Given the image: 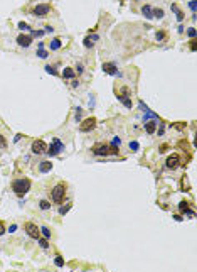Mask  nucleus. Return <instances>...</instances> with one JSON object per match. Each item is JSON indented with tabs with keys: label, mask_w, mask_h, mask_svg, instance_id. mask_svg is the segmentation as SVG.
<instances>
[{
	"label": "nucleus",
	"mask_w": 197,
	"mask_h": 272,
	"mask_svg": "<svg viewBox=\"0 0 197 272\" xmlns=\"http://www.w3.org/2000/svg\"><path fill=\"white\" fill-rule=\"evenodd\" d=\"M116 146H108V144H94L93 146V154L96 155H109V154H118Z\"/></svg>",
	"instance_id": "1"
},
{
	"label": "nucleus",
	"mask_w": 197,
	"mask_h": 272,
	"mask_svg": "<svg viewBox=\"0 0 197 272\" xmlns=\"http://www.w3.org/2000/svg\"><path fill=\"white\" fill-rule=\"evenodd\" d=\"M12 189H14L15 194L22 196V194H25L30 189V181L29 179H15V181L12 183Z\"/></svg>",
	"instance_id": "2"
},
{
	"label": "nucleus",
	"mask_w": 197,
	"mask_h": 272,
	"mask_svg": "<svg viewBox=\"0 0 197 272\" xmlns=\"http://www.w3.org/2000/svg\"><path fill=\"white\" fill-rule=\"evenodd\" d=\"M66 188H68V186L64 184V183H61V184H57L52 189V200H54L56 203H61V201L64 200V196H66Z\"/></svg>",
	"instance_id": "3"
},
{
	"label": "nucleus",
	"mask_w": 197,
	"mask_h": 272,
	"mask_svg": "<svg viewBox=\"0 0 197 272\" xmlns=\"http://www.w3.org/2000/svg\"><path fill=\"white\" fill-rule=\"evenodd\" d=\"M62 149H64V144L61 142L59 139H52V142H51V146L47 147V150H46V152H47L51 157H54V155L59 154Z\"/></svg>",
	"instance_id": "4"
},
{
	"label": "nucleus",
	"mask_w": 197,
	"mask_h": 272,
	"mask_svg": "<svg viewBox=\"0 0 197 272\" xmlns=\"http://www.w3.org/2000/svg\"><path fill=\"white\" fill-rule=\"evenodd\" d=\"M94 127H96V118H94V117H89V118L83 120V122L79 124V130H81V132H91Z\"/></svg>",
	"instance_id": "5"
},
{
	"label": "nucleus",
	"mask_w": 197,
	"mask_h": 272,
	"mask_svg": "<svg viewBox=\"0 0 197 272\" xmlns=\"http://www.w3.org/2000/svg\"><path fill=\"white\" fill-rule=\"evenodd\" d=\"M49 12H51L49 3H40L37 7H34V15H37V17H44V15H47Z\"/></svg>",
	"instance_id": "6"
},
{
	"label": "nucleus",
	"mask_w": 197,
	"mask_h": 272,
	"mask_svg": "<svg viewBox=\"0 0 197 272\" xmlns=\"http://www.w3.org/2000/svg\"><path fill=\"white\" fill-rule=\"evenodd\" d=\"M24 228H25V232H27V235L29 237H32V238H39V233L40 230L36 226L34 223H30V222H27V223L24 225Z\"/></svg>",
	"instance_id": "7"
},
{
	"label": "nucleus",
	"mask_w": 197,
	"mask_h": 272,
	"mask_svg": "<svg viewBox=\"0 0 197 272\" xmlns=\"http://www.w3.org/2000/svg\"><path fill=\"white\" fill-rule=\"evenodd\" d=\"M103 71L106 75H111V76H121V73L118 71V68L113 63H103Z\"/></svg>",
	"instance_id": "8"
},
{
	"label": "nucleus",
	"mask_w": 197,
	"mask_h": 272,
	"mask_svg": "<svg viewBox=\"0 0 197 272\" xmlns=\"http://www.w3.org/2000/svg\"><path fill=\"white\" fill-rule=\"evenodd\" d=\"M46 150H47V144L44 140H36L32 144V152L34 154H44Z\"/></svg>",
	"instance_id": "9"
},
{
	"label": "nucleus",
	"mask_w": 197,
	"mask_h": 272,
	"mask_svg": "<svg viewBox=\"0 0 197 272\" xmlns=\"http://www.w3.org/2000/svg\"><path fill=\"white\" fill-rule=\"evenodd\" d=\"M179 162H180V157H179L177 154H172L167 157V162H165V166H167L168 169H175L179 166Z\"/></svg>",
	"instance_id": "10"
},
{
	"label": "nucleus",
	"mask_w": 197,
	"mask_h": 272,
	"mask_svg": "<svg viewBox=\"0 0 197 272\" xmlns=\"http://www.w3.org/2000/svg\"><path fill=\"white\" fill-rule=\"evenodd\" d=\"M17 44L22 46V48H29L32 44V36H25V34H20L17 37Z\"/></svg>",
	"instance_id": "11"
},
{
	"label": "nucleus",
	"mask_w": 197,
	"mask_h": 272,
	"mask_svg": "<svg viewBox=\"0 0 197 272\" xmlns=\"http://www.w3.org/2000/svg\"><path fill=\"white\" fill-rule=\"evenodd\" d=\"M157 120H152V122H145V130H147L148 134H155V130H157Z\"/></svg>",
	"instance_id": "12"
},
{
	"label": "nucleus",
	"mask_w": 197,
	"mask_h": 272,
	"mask_svg": "<svg viewBox=\"0 0 197 272\" xmlns=\"http://www.w3.org/2000/svg\"><path fill=\"white\" fill-rule=\"evenodd\" d=\"M94 41H98V36L96 34H93V36H88V37L84 39V48H93V44H94Z\"/></svg>",
	"instance_id": "13"
},
{
	"label": "nucleus",
	"mask_w": 197,
	"mask_h": 272,
	"mask_svg": "<svg viewBox=\"0 0 197 272\" xmlns=\"http://www.w3.org/2000/svg\"><path fill=\"white\" fill-rule=\"evenodd\" d=\"M39 169H40V173H49L51 169H52V162H49V161H44V162H40Z\"/></svg>",
	"instance_id": "14"
},
{
	"label": "nucleus",
	"mask_w": 197,
	"mask_h": 272,
	"mask_svg": "<svg viewBox=\"0 0 197 272\" xmlns=\"http://www.w3.org/2000/svg\"><path fill=\"white\" fill-rule=\"evenodd\" d=\"M142 14H143L147 19H153V14H152V7H150V5H143V7H142Z\"/></svg>",
	"instance_id": "15"
},
{
	"label": "nucleus",
	"mask_w": 197,
	"mask_h": 272,
	"mask_svg": "<svg viewBox=\"0 0 197 272\" xmlns=\"http://www.w3.org/2000/svg\"><path fill=\"white\" fill-rule=\"evenodd\" d=\"M170 9L175 12V15H177V20H179V22H182V20H184V14H182V12L179 10L177 3H172V5H170Z\"/></svg>",
	"instance_id": "16"
},
{
	"label": "nucleus",
	"mask_w": 197,
	"mask_h": 272,
	"mask_svg": "<svg viewBox=\"0 0 197 272\" xmlns=\"http://www.w3.org/2000/svg\"><path fill=\"white\" fill-rule=\"evenodd\" d=\"M116 97H118V100H120V101H121V103H123V105H125L127 108H131V100H130L128 97H125V95H116Z\"/></svg>",
	"instance_id": "17"
},
{
	"label": "nucleus",
	"mask_w": 197,
	"mask_h": 272,
	"mask_svg": "<svg viewBox=\"0 0 197 272\" xmlns=\"http://www.w3.org/2000/svg\"><path fill=\"white\" fill-rule=\"evenodd\" d=\"M62 76L68 78V79L74 78V69H73V68H64V71H62Z\"/></svg>",
	"instance_id": "18"
},
{
	"label": "nucleus",
	"mask_w": 197,
	"mask_h": 272,
	"mask_svg": "<svg viewBox=\"0 0 197 272\" xmlns=\"http://www.w3.org/2000/svg\"><path fill=\"white\" fill-rule=\"evenodd\" d=\"M61 48V39H52L51 41V51H57Z\"/></svg>",
	"instance_id": "19"
},
{
	"label": "nucleus",
	"mask_w": 197,
	"mask_h": 272,
	"mask_svg": "<svg viewBox=\"0 0 197 272\" xmlns=\"http://www.w3.org/2000/svg\"><path fill=\"white\" fill-rule=\"evenodd\" d=\"M152 14H153V17H157V19H162V17L165 15L162 9H152Z\"/></svg>",
	"instance_id": "20"
},
{
	"label": "nucleus",
	"mask_w": 197,
	"mask_h": 272,
	"mask_svg": "<svg viewBox=\"0 0 197 272\" xmlns=\"http://www.w3.org/2000/svg\"><path fill=\"white\" fill-rule=\"evenodd\" d=\"M145 113H147V115L143 117V122H147L148 118H153V120H157L158 117L155 115V113H153V112H150V110H147V112H145Z\"/></svg>",
	"instance_id": "21"
},
{
	"label": "nucleus",
	"mask_w": 197,
	"mask_h": 272,
	"mask_svg": "<svg viewBox=\"0 0 197 272\" xmlns=\"http://www.w3.org/2000/svg\"><path fill=\"white\" fill-rule=\"evenodd\" d=\"M40 233L44 235V238H51V230L47 228V226H42V228H39Z\"/></svg>",
	"instance_id": "22"
},
{
	"label": "nucleus",
	"mask_w": 197,
	"mask_h": 272,
	"mask_svg": "<svg viewBox=\"0 0 197 272\" xmlns=\"http://www.w3.org/2000/svg\"><path fill=\"white\" fill-rule=\"evenodd\" d=\"M179 208H180V211L185 213V211L189 210V201H180V203H179Z\"/></svg>",
	"instance_id": "23"
},
{
	"label": "nucleus",
	"mask_w": 197,
	"mask_h": 272,
	"mask_svg": "<svg viewBox=\"0 0 197 272\" xmlns=\"http://www.w3.org/2000/svg\"><path fill=\"white\" fill-rule=\"evenodd\" d=\"M39 206H40V210H49V208H51V203L47 201V200H42V201L39 203Z\"/></svg>",
	"instance_id": "24"
},
{
	"label": "nucleus",
	"mask_w": 197,
	"mask_h": 272,
	"mask_svg": "<svg viewBox=\"0 0 197 272\" xmlns=\"http://www.w3.org/2000/svg\"><path fill=\"white\" fill-rule=\"evenodd\" d=\"M71 206H73L71 203H68L66 206H61V208H59V213H61V215H66V213L69 211V210H71Z\"/></svg>",
	"instance_id": "25"
},
{
	"label": "nucleus",
	"mask_w": 197,
	"mask_h": 272,
	"mask_svg": "<svg viewBox=\"0 0 197 272\" xmlns=\"http://www.w3.org/2000/svg\"><path fill=\"white\" fill-rule=\"evenodd\" d=\"M54 264H56L57 267H64V259H62L61 255H56V260H54Z\"/></svg>",
	"instance_id": "26"
},
{
	"label": "nucleus",
	"mask_w": 197,
	"mask_h": 272,
	"mask_svg": "<svg viewBox=\"0 0 197 272\" xmlns=\"http://www.w3.org/2000/svg\"><path fill=\"white\" fill-rule=\"evenodd\" d=\"M46 71H47L49 75H52V76H56V75H57V69L54 68V66H49V64L46 66Z\"/></svg>",
	"instance_id": "27"
},
{
	"label": "nucleus",
	"mask_w": 197,
	"mask_h": 272,
	"mask_svg": "<svg viewBox=\"0 0 197 272\" xmlns=\"http://www.w3.org/2000/svg\"><path fill=\"white\" fill-rule=\"evenodd\" d=\"M36 54H37V58H40V59H46V58H47V51H44V49H39Z\"/></svg>",
	"instance_id": "28"
},
{
	"label": "nucleus",
	"mask_w": 197,
	"mask_h": 272,
	"mask_svg": "<svg viewBox=\"0 0 197 272\" xmlns=\"http://www.w3.org/2000/svg\"><path fill=\"white\" fill-rule=\"evenodd\" d=\"M39 240V245L42 249H49V243H47V238H37Z\"/></svg>",
	"instance_id": "29"
},
{
	"label": "nucleus",
	"mask_w": 197,
	"mask_h": 272,
	"mask_svg": "<svg viewBox=\"0 0 197 272\" xmlns=\"http://www.w3.org/2000/svg\"><path fill=\"white\" fill-rule=\"evenodd\" d=\"M130 149H131L133 152H137L138 149H140V144H138L137 140H133V142H130Z\"/></svg>",
	"instance_id": "30"
},
{
	"label": "nucleus",
	"mask_w": 197,
	"mask_h": 272,
	"mask_svg": "<svg viewBox=\"0 0 197 272\" xmlns=\"http://www.w3.org/2000/svg\"><path fill=\"white\" fill-rule=\"evenodd\" d=\"M189 7H190V10H192V14H196V9H197V2H196V0H190V2H189Z\"/></svg>",
	"instance_id": "31"
},
{
	"label": "nucleus",
	"mask_w": 197,
	"mask_h": 272,
	"mask_svg": "<svg viewBox=\"0 0 197 272\" xmlns=\"http://www.w3.org/2000/svg\"><path fill=\"white\" fill-rule=\"evenodd\" d=\"M19 29L20 30H30V27L25 24V22H19Z\"/></svg>",
	"instance_id": "32"
},
{
	"label": "nucleus",
	"mask_w": 197,
	"mask_h": 272,
	"mask_svg": "<svg viewBox=\"0 0 197 272\" xmlns=\"http://www.w3.org/2000/svg\"><path fill=\"white\" fill-rule=\"evenodd\" d=\"M5 147H7V140L3 135H0V149H5Z\"/></svg>",
	"instance_id": "33"
},
{
	"label": "nucleus",
	"mask_w": 197,
	"mask_h": 272,
	"mask_svg": "<svg viewBox=\"0 0 197 272\" xmlns=\"http://www.w3.org/2000/svg\"><path fill=\"white\" fill-rule=\"evenodd\" d=\"M120 144H121V140H120V137H115V139L111 140V146H116V147H120Z\"/></svg>",
	"instance_id": "34"
},
{
	"label": "nucleus",
	"mask_w": 197,
	"mask_h": 272,
	"mask_svg": "<svg viewBox=\"0 0 197 272\" xmlns=\"http://www.w3.org/2000/svg\"><path fill=\"white\" fill-rule=\"evenodd\" d=\"M187 34H189V37L194 39V37H196V29H194V27H190V29L187 30Z\"/></svg>",
	"instance_id": "35"
},
{
	"label": "nucleus",
	"mask_w": 197,
	"mask_h": 272,
	"mask_svg": "<svg viewBox=\"0 0 197 272\" xmlns=\"http://www.w3.org/2000/svg\"><path fill=\"white\" fill-rule=\"evenodd\" d=\"M30 32H32V36H36V37H37V36H42V34H44V30H30Z\"/></svg>",
	"instance_id": "36"
},
{
	"label": "nucleus",
	"mask_w": 197,
	"mask_h": 272,
	"mask_svg": "<svg viewBox=\"0 0 197 272\" xmlns=\"http://www.w3.org/2000/svg\"><path fill=\"white\" fill-rule=\"evenodd\" d=\"M155 37H157V41H162V39L165 37V34H163V32H157V36H155Z\"/></svg>",
	"instance_id": "37"
},
{
	"label": "nucleus",
	"mask_w": 197,
	"mask_h": 272,
	"mask_svg": "<svg viewBox=\"0 0 197 272\" xmlns=\"http://www.w3.org/2000/svg\"><path fill=\"white\" fill-rule=\"evenodd\" d=\"M140 108H142L143 112H147V110H150V108H148L147 105H145V103H143V101H140Z\"/></svg>",
	"instance_id": "38"
},
{
	"label": "nucleus",
	"mask_w": 197,
	"mask_h": 272,
	"mask_svg": "<svg viewBox=\"0 0 197 272\" xmlns=\"http://www.w3.org/2000/svg\"><path fill=\"white\" fill-rule=\"evenodd\" d=\"M9 232H10V233H14V232H17V225H10V228H9Z\"/></svg>",
	"instance_id": "39"
},
{
	"label": "nucleus",
	"mask_w": 197,
	"mask_h": 272,
	"mask_svg": "<svg viewBox=\"0 0 197 272\" xmlns=\"http://www.w3.org/2000/svg\"><path fill=\"white\" fill-rule=\"evenodd\" d=\"M79 118H81V108L78 107V110H76V120L79 122Z\"/></svg>",
	"instance_id": "40"
},
{
	"label": "nucleus",
	"mask_w": 197,
	"mask_h": 272,
	"mask_svg": "<svg viewBox=\"0 0 197 272\" xmlns=\"http://www.w3.org/2000/svg\"><path fill=\"white\" fill-rule=\"evenodd\" d=\"M190 49H192V51H196V49H197V44H196V41H194V39H192V42H190Z\"/></svg>",
	"instance_id": "41"
},
{
	"label": "nucleus",
	"mask_w": 197,
	"mask_h": 272,
	"mask_svg": "<svg viewBox=\"0 0 197 272\" xmlns=\"http://www.w3.org/2000/svg\"><path fill=\"white\" fill-rule=\"evenodd\" d=\"M5 233V226H3V223H0V235H3Z\"/></svg>",
	"instance_id": "42"
},
{
	"label": "nucleus",
	"mask_w": 197,
	"mask_h": 272,
	"mask_svg": "<svg viewBox=\"0 0 197 272\" xmlns=\"http://www.w3.org/2000/svg\"><path fill=\"white\" fill-rule=\"evenodd\" d=\"M46 32H54V27H51V26H46Z\"/></svg>",
	"instance_id": "43"
},
{
	"label": "nucleus",
	"mask_w": 197,
	"mask_h": 272,
	"mask_svg": "<svg viewBox=\"0 0 197 272\" xmlns=\"http://www.w3.org/2000/svg\"><path fill=\"white\" fill-rule=\"evenodd\" d=\"M76 68H78V73H83V64H78Z\"/></svg>",
	"instance_id": "44"
},
{
	"label": "nucleus",
	"mask_w": 197,
	"mask_h": 272,
	"mask_svg": "<svg viewBox=\"0 0 197 272\" xmlns=\"http://www.w3.org/2000/svg\"><path fill=\"white\" fill-rule=\"evenodd\" d=\"M20 137H22V135H20V134H17V135H15V139H14V140H15V142H19V140H20Z\"/></svg>",
	"instance_id": "45"
}]
</instances>
